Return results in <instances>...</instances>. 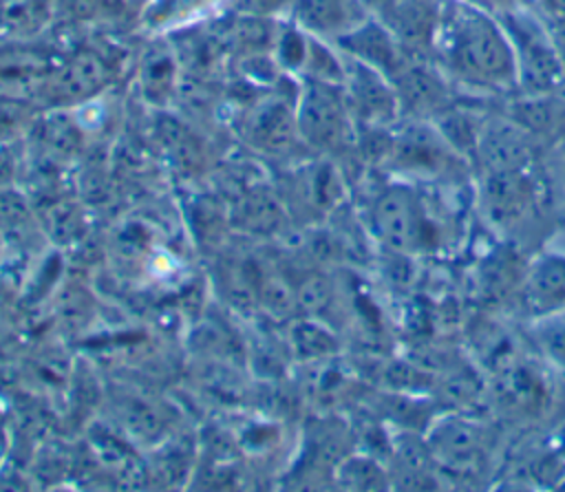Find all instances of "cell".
I'll return each instance as SVG.
<instances>
[{
    "label": "cell",
    "mask_w": 565,
    "mask_h": 492,
    "mask_svg": "<svg viewBox=\"0 0 565 492\" xmlns=\"http://www.w3.org/2000/svg\"><path fill=\"white\" fill-rule=\"evenodd\" d=\"M527 296L532 304L543 311L558 309L565 304V258L541 260L527 282Z\"/></svg>",
    "instance_id": "cell-7"
},
{
    "label": "cell",
    "mask_w": 565,
    "mask_h": 492,
    "mask_svg": "<svg viewBox=\"0 0 565 492\" xmlns=\"http://www.w3.org/2000/svg\"><path fill=\"white\" fill-rule=\"evenodd\" d=\"M375 227L380 236L397 247L411 249L422 238V214L417 201L406 188H391L375 205Z\"/></svg>",
    "instance_id": "cell-2"
},
{
    "label": "cell",
    "mask_w": 565,
    "mask_h": 492,
    "mask_svg": "<svg viewBox=\"0 0 565 492\" xmlns=\"http://www.w3.org/2000/svg\"><path fill=\"white\" fill-rule=\"evenodd\" d=\"M353 97L358 108L371 119H388L395 110V99L382 73L369 66L358 68L353 79Z\"/></svg>",
    "instance_id": "cell-8"
},
{
    "label": "cell",
    "mask_w": 565,
    "mask_h": 492,
    "mask_svg": "<svg viewBox=\"0 0 565 492\" xmlns=\"http://www.w3.org/2000/svg\"><path fill=\"white\" fill-rule=\"evenodd\" d=\"M479 152L492 172L521 170L532 157L527 139L521 135V130L508 124L488 128L479 141Z\"/></svg>",
    "instance_id": "cell-3"
},
{
    "label": "cell",
    "mask_w": 565,
    "mask_h": 492,
    "mask_svg": "<svg viewBox=\"0 0 565 492\" xmlns=\"http://www.w3.org/2000/svg\"><path fill=\"white\" fill-rule=\"evenodd\" d=\"M271 121H274V135H285V132H287L285 128H278V126H276V124H278V119H271V117H269V124H271ZM256 130H258V132H263L265 141H271V128H256Z\"/></svg>",
    "instance_id": "cell-12"
},
{
    "label": "cell",
    "mask_w": 565,
    "mask_h": 492,
    "mask_svg": "<svg viewBox=\"0 0 565 492\" xmlns=\"http://www.w3.org/2000/svg\"><path fill=\"white\" fill-rule=\"evenodd\" d=\"M543 344L561 364H565V315L552 318L543 329Z\"/></svg>",
    "instance_id": "cell-10"
},
{
    "label": "cell",
    "mask_w": 565,
    "mask_h": 492,
    "mask_svg": "<svg viewBox=\"0 0 565 492\" xmlns=\"http://www.w3.org/2000/svg\"><path fill=\"white\" fill-rule=\"evenodd\" d=\"M547 2H550V7H554V9L565 11V0H547Z\"/></svg>",
    "instance_id": "cell-13"
},
{
    "label": "cell",
    "mask_w": 565,
    "mask_h": 492,
    "mask_svg": "<svg viewBox=\"0 0 565 492\" xmlns=\"http://www.w3.org/2000/svg\"><path fill=\"white\" fill-rule=\"evenodd\" d=\"M399 0H362V4H366V7H371V9H375L377 13H388L395 4H397Z\"/></svg>",
    "instance_id": "cell-11"
},
{
    "label": "cell",
    "mask_w": 565,
    "mask_h": 492,
    "mask_svg": "<svg viewBox=\"0 0 565 492\" xmlns=\"http://www.w3.org/2000/svg\"><path fill=\"white\" fill-rule=\"evenodd\" d=\"M300 13L316 31H353L362 20V0H305Z\"/></svg>",
    "instance_id": "cell-6"
},
{
    "label": "cell",
    "mask_w": 565,
    "mask_h": 492,
    "mask_svg": "<svg viewBox=\"0 0 565 492\" xmlns=\"http://www.w3.org/2000/svg\"><path fill=\"white\" fill-rule=\"evenodd\" d=\"M514 38L519 40V60H521V71L527 84L534 88H547L558 79L561 66L550 49V44L543 40L539 31H532L523 26L519 20H514Z\"/></svg>",
    "instance_id": "cell-4"
},
{
    "label": "cell",
    "mask_w": 565,
    "mask_h": 492,
    "mask_svg": "<svg viewBox=\"0 0 565 492\" xmlns=\"http://www.w3.org/2000/svg\"><path fill=\"white\" fill-rule=\"evenodd\" d=\"M433 42L446 64L472 82L505 84L516 73L512 44L488 15L472 7L450 4L439 13Z\"/></svg>",
    "instance_id": "cell-1"
},
{
    "label": "cell",
    "mask_w": 565,
    "mask_h": 492,
    "mask_svg": "<svg viewBox=\"0 0 565 492\" xmlns=\"http://www.w3.org/2000/svg\"><path fill=\"white\" fill-rule=\"evenodd\" d=\"M441 452L459 463V461H466L468 454L475 452V437L468 428H463L461 424L459 426H450V428H444L441 432V443H439Z\"/></svg>",
    "instance_id": "cell-9"
},
{
    "label": "cell",
    "mask_w": 565,
    "mask_h": 492,
    "mask_svg": "<svg viewBox=\"0 0 565 492\" xmlns=\"http://www.w3.org/2000/svg\"><path fill=\"white\" fill-rule=\"evenodd\" d=\"M302 128L318 143H335L344 132V110L329 88H313L302 106Z\"/></svg>",
    "instance_id": "cell-5"
}]
</instances>
